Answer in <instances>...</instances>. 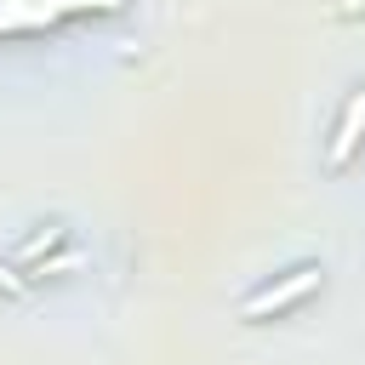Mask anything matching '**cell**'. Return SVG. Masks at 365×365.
Here are the masks:
<instances>
[{
    "label": "cell",
    "mask_w": 365,
    "mask_h": 365,
    "mask_svg": "<svg viewBox=\"0 0 365 365\" xmlns=\"http://www.w3.org/2000/svg\"><path fill=\"white\" fill-rule=\"evenodd\" d=\"M359 143H365V91H354V97H348V108H342V120H336V131H331L325 160H331V165H348Z\"/></svg>",
    "instance_id": "cell-2"
},
{
    "label": "cell",
    "mask_w": 365,
    "mask_h": 365,
    "mask_svg": "<svg viewBox=\"0 0 365 365\" xmlns=\"http://www.w3.org/2000/svg\"><path fill=\"white\" fill-rule=\"evenodd\" d=\"M314 285H319V268H297V274H285V279H274V285L251 291V297L240 302V319H262V314H279V308L302 302Z\"/></svg>",
    "instance_id": "cell-1"
}]
</instances>
